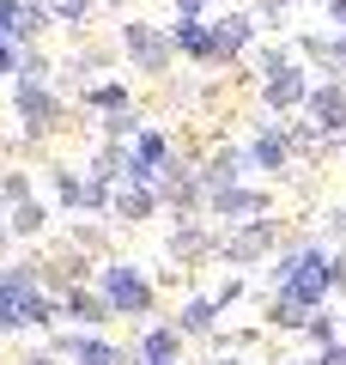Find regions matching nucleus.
Returning <instances> with one entry per match:
<instances>
[{
  "label": "nucleus",
  "mask_w": 346,
  "mask_h": 365,
  "mask_svg": "<svg viewBox=\"0 0 346 365\" xmlns=\"http://www.w3.org/2000/svg\"><path fill=\"white\" fill-rule=\"evenodd\" d=\"M115 49L128 55L134 73H146V79H164L177 67V37H170V25H152V19H128Z\"/></svg>",
  "instance_id": "f257e3e1"
},
{
  "label": "nucleus",
  "mask_w": 346,
  "mask_h": 365,
  "mask_svg": "<svg viewBox=\"0 0 346 365\" xmlns=\"http://www.w3.org/2000/svg\"><path fill=\"white\" fill-rule=\"evenodd\" d=\"M261 104L268 110H298V104H310V79H304V67H298V55L285 49V43H273V49H261Z\"/></svg>",
  "instance_id": "f03ea898"
},
{
  "label": "nucleus",
  "mask_w": 346,
  "mask_h": 365,
  "mask_svg": "<svg viewBox=\"0 0 346 365\" xmlns=\"http://www.w3.org/2000/svg\"><path fill=\"white\" fill-rule=\"evenodd\" d=\"M256 31H261V19H256V13H237V6H219V13H213V43H219V67L243 61V55L256 49Z\"/></svg>",
  "instance_id": "7ed1b4c3"
},
{
  "label": "nucleus",
  "mask_w": 346,
  "mask_h": 365,
  "mask_svg": "<svg viewBox=\"0 0 346 365\" xmlns=\"http://www.w3.org/2000/svg\"><path fill=\"white\" fill-rule=\"evenodd\" d=\"M49 25H55L49 0H0V37H13V43H25V49H31Z\"/></svg>",
  "instance_id": "20e7f679"
},
{
  "label": "nucleus",
  "mask_w": 346,
  "mask_h": 365,
  "mask_svg": "<svg viewBox=\"0 0 346 365\" xmlns=\"http://www.w3.org/2000/svg\"><path fill=\"white\" fill-rule=\"evenodd\" d=\"M170 37H177V55L194 67H219V43H213V19H177L170 25Z\"/></svg>",
  "instance_id": "39448f33"
},
{
  "label": "nucleus",
  "mask_w": 346,
  "mask_h": 365,
  "mask_svg": "<svg viewBox=\"0 0 346 365\" xmlns=\"http://www.w3.org/2000/svg\"><path fill=\"white\" fill-rule=\"evenodd\" d=\"M13 104H19V116H25V128H31V134H49V128H55V116H61L55 91H49V86H31V79H19Z\"/></svg>",
  "instance_id": "423d86ee"
},
{
  "label": "nucleus",
  "mask_w": 346,
  "mask_h": 365,
  "mask_svg": "<svg viewBox=\"0 0 346 365\" xmlns=\"http://www.w3.org/2000/svg\"><path fill=\"white\" fill-rule=\"evenodd\" d=\"M310 122L328 134L346 128V79H322V86H310Z\"/></svg>",
  "instance_id": "0eeeda50"
},
{
  "label": "nucleus",
  "mask_w": 346,
  "mask_h": 365,
  "mask_svg": "<svg viewBox=\"0 0 346 365\" xmlns=\"http://www.w3.org/2000/svg\"><path fill=\"white\" fill-rule=\"evenodd\" d=\"M98 6H103V0H49L55 25H61V31H73V37H85V31H91V19H98Z\"/></svg>",
  "instance_id": "6e6552de"
},
{
  "label": "nucleus",
  "mask_w": 346,
  "mask_h": 365,
  "mask_svg": "<svg viewBox=\"0 0 346 365\" xmlns=\"http://www.w3.org/2000/svg\"><path fill=\"white\" fill-rule=\"evenodd\" d=\"M128 79H98V86H85V104L103 110V116H115V110H128Z\"/></svg>",
  "instance_id": "1a4fd4ad"
},
{
  "label": "nucleus",
  "mask_w": 346,
  "mask_h": 365,
  "mask_svg": "<svg viewBox=\"0 0 346 365\" xmlns=\"http://www.w3.org/2000/svg\"><path fill=\"white\" fill-rule=\"evenodd\" d=\"M334 49H340L334 31H304V37H298V55H310V61H322V67H334Z\"/></svg>",
  "instance_id": "9d476101"
},
{
  "label": "nucleus",
  "mask_w": 346,
  "mask_h": 365,
  "mask_svg": "<svg viewBox=\"0 0 346 365\" xmlns=\"http://www.w3.org/2000/svg\"><path fill=\"white\" fill-rule=\"evenodd\" d=\"M256 165H261V170H280V165H285V134H280V128H261V134H256Z\"/></svg>",
  "instance_id": "9b49d317"
},
{
  "label": "nucleus",
  "mask_w": 346,
  "mask_h": 365,
  "mask_svg": "<svg viewBox=\"0 0 346 365\" xmlns=\"http://www.w3.org/2000/svg\"><path fill=\"white\" fill-rule=\"evenodd\" d=\"M19 79H31V86H49V55H43L37 43H31L25 61H19Z\"/></svg>",
  "instance_id": "f8f14e48"
},
{
  "label": "nucleus",
  "mask_w": 346,
  "mask_h": 365,
  "mask_svg": "<svg viewBox=\"0 0 346 365\" xmlns=\"http://www.w3.org/2000/svg\"><path fill=\"white\" fill-rule=\"evenodd\" d=\"M219 207H225V213H256L261 195H249V189H225V195H219Z\"/></svg>",
  "instance_id": "ddd939ff"
},
{
  "label": "nucleus",
  "mask_w": 346,
  "mask_h": 365,
  "mask_svg": "<svg viewBox=\"0 0 346 365\" xmlns=\"http://www.w3.org/2000/svg\"><path fill=\"white\" fill-rule=\"evenodd\" d=\"M285 13H298L292 0H256V19H261V25H285Z\"/></svg>",
  "instance_id": "4468645a"
},
{
  "label": "nucleus",
  "mask_w": 346,
  "mask_h": 365,
  "mask_svg": "<svg viewBox=\"0 0 346 365\" xmlns=\"http://www.w3.org/2000/svg\"><path fill=\"white\" fill-rule=\"evenodd\" d=\"M237 170H243V153H237V146L213 153V177H219V182H225V177H237Z\"/></svg>",
  "instance_id": "2eb2a0df"
},
{
  "label": "nucleus",
  "mask_w": 346,
  "mask_h": 365,
  "mask_svg": "<svg viewBox=\"0 0 346 365\" xmlns=\"http://www.w3.org/2000/svg\"><path fill=\"white\" fill-rule=\"evenodd\" d=\"M110 61H115L110 43H79V67H110Z\"/></svg>",
  "instance_id": "dca6fc26"
},
{
  "label": "nucleus",
  "mask_w": 346,
  "mask_h": 365,
  "mask_svg": "<svg viewBox=\"0 0 346 365\" xmlns=\"http://www.w3.org/2000/svg\"><path fill=\"white\" fill-rule=\"evenodd\" d=\"M177 6V19H213L219 13V0H170Z\"/></svg>",
  "instance_id": "f3484780"
},
{
  "label": "nucleus",
  "mask_w": 346,
  "mask_h": 365,
  "mask_svg": "<svg viewBox=\"0 0 346 365\" xmlns=\"http://www.w3.org/2000/svg\"><path fill=\"white\" fill-rule=\"evenodd\" d=\"M19 61H25V43L0 37V73H19Z\"/></svg>",
  "instance_id": "a211bd4d"
},
{
  "label": "nucleus",
  "mask_w": 346,
  "mask_h": 365,
  "mask_svg": "<svg viewBox=\"0 0 346 365\" xmlns=\"http://www.w3.org/2000/svg\"><path fill=\"white\" fill-rule=\"evenodd\" d=\"M122 213H128V220H140V213H152V195H146V189H134V195H122Z\"/></svg>",
  "instance_id": "6ab92c4d"
},
{
  "label": "nucleus",
  "mask_w": 346,
  "mask_h": 365,
  "mask_svg": "<svg viewBox=\"0 0 346 365\" xmlns=\"http://www.w3.org/2000/svg\"><path fill=\"white\" fill-rule=\"evenodd\" d=\"M322 19H328V31H346V0H322Z\"/></svg>",
  "instance_id": "aec40b11"
},
{
  "label": "nucleus",
  "mask_w": 346,
  "mask_h": 365,
  "mask_svg": "<svg viewBox=\"0 0 346 365\" xmlns=\"http://www.w3.org/2000/svg\"><path fill=\"white\" fill-rule=\"evenodd\" d=\"M25 195V177H0V201H19Z\"/></svg>",
  "instance_id": "412c9836"
},
{
  "label": "nucleus",
  "mask_w": 346,
  "mask_h": 365,
  "mask_svg": "<svg viewBox=\"0 0 346 365\" xmlns=\"http://www.w3.org/2000/svg\"><path fill=\"white\" fill-rule=\"evenodd\" d=\"M334 37H340V49H334V73L346 79V31H334Z\"/></svg>",
  "instance_id": "4be33fe9"
},
{
  "label": "nucleus",
  "mask_w": 346,
  "mask_h": 365,
  "mask_svg": "<svg viewBox=\"0 0 346 365\" xmlns=\"http://www.w3.org/2000/svg\"><path fill=\"white\" fill-rule=\"evenodd\" d=\"M103 6H134V0H103Z\"/></svg>",
  "instance_id": "5701e85b"
},
{
  "label": "nucleus",
  "mask_w": 346,
  "mask_h": 365,
  "mask_svg": "<svg viewBox=\"0 0 346 365\" xmlns=\"http://www.w3.org/2000/svg\"><path fill=\"white\" fill-rule=\"evenodd\" d=\"M292 6H322V0H292Z\"/></svg>",
  "instance_id": "b1692460"
}]
</instances>
